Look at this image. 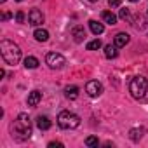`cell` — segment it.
Wrapping results in <instances>:
<instances>
[{
  "instance_id": "7",
  "label": "cell",
  "mask_w": 148,
  "mask_h": 148,
  "mask_svg": "<svg viewBox=\"0 0 148 148\" xmlns=\"http://www.w3.org/2000/svg\"><path fill=\"white\" fill-rule=\"evenodd\" d=\"M28 23H30L32 26H40V25L44 23V14H42L38 9H32V11L28 12Z\"/></svg>"
},
{
  "instance_id": "27",
  "label": "cell",
  "mask_w": 148,
  "mask_h": 148,
  "mask_svg": "<svg viewBox=\"0 0 148 148\" xmlns=\"http://www.w3.org/2000/svg\"><path fill=\"white\" fill-rule=\"evenodd\" d=\"M89 2H98V0H89Z\"/></svg>"
},
{
  "instance_id": "15",
  "label": "cell",
  "mask_w": 148,
  "mask_h": 148,
  "mask_svg": "<svg viewBox=\"0 0 148 148\" xmlns=\"http://www.w3.org/2000/svg\"><path fill=\"white\" fill-rule=\"evenodd\" d=\"M33 37H35V40H37V42H47V40H49V32H47V30L38 28V30H35Z\"/></svg>"
},
{
  "instance_id": "1",
  "label": "cell",
  "mask_w": 148,
  "mask_h": 148,
  "mask_svg": "<svg viewBox=\"0 0 148 148\" xmlns=\"http://www.w3.org/2000/svg\"><path fill=\"white\" fill-rule=\"evenodd\" d=\"M12 131V138H16L18 141H25L32 136V122L28 119L26 113H19L18 119L14 120V124L11 125Z\"/></svg>"
},
{
  "instance_id": "9",
  "label": "cell",
  "mask_w": 148,
  "mask_h": 148,
  "mask_svg": "<svg viewBox=\"0 0 148 148\" xmlns=\"http://www.w3.org/2000/svg\"><path fill=\"white\" fill-rule=\"evenodd\" d=\"M71 35H73V40H75L77 44H80L84 38H86V30H84V26H75L71 30Z\"/></svg>"
},
{
  "instance_id": "22",
  "label": "cell",
  "mask_w": 148,
  "mask_h": 148,
  "mask_svg": "<svg viewBox=\"0 0 148 148\" xmlns=\"http://www.w3.org/2000/svg\"><path fill=\"white\" fill-rule=\"evenodd\" d=\"M119 16H120V19H129V16H131V14H129V11H127V9H120V14H119Z\"/></svg>"
},
{
  "instance_id": "12",
  "label": "cell",
  "mask_w": 148,
  "mask_h": 148,
  "mask_svg": "<svg viewBox=\"0 0 148 148\" xmlns=\"http://www.w3.org/2000/svg\"><path fill=\"white\" fill-rule=\"evenodd\" d=\"M37 127H38L40 131H47V129L51 127V120H49V117H45V115H38V117H37Z\"/></svg>"
},
{
  "instance_id": "17",
  "label": "cell",
  "mask_w": 148,
  "mask_h": 148,
  "mask_svg": "<svg viewBox=\"0 0 148 148\" xmlns=\"http://www.w3.org/2000/svg\"><path fill=\"white\" fill-rule=\"evenodd\" d=\"M25 66L30 68V70H33V68L38 66V59L35 56H28V58H25Z\"/></svg>"
},
{
  "instance_id": "8",
  "label": "cell",
  "mask_w": 148,
  "mask_h": 148,
  "mask_svg": "<svg viewBox=\"0 0 148 148\" xmlns=\"http://www.w3.org/2000/svg\"><path fill=\"white\" fill-rule=\"evenodd\" d=\"M40 101H42V92H40V91H32V92L28 94V99H26L28 106H37Z\"/></svg>"
},
{
  "instance_id": "21",
  "label": "cell",
  "mask_w": 148,
  "mask_h": 148,
  "mask_svg": "<svg viewBox=\"0 0 148 148\" xmlns=\"http://www.w3.org/2000/svg\"><path fill=\"white\" fill-rule=\"evenodd\" d=\"M16 21L18 23H25V12L23 11H18L16 12Z\"/></svg>"
},
{
  "instance_id": "16",
  "label": "cell",
  "mask_w": 148,
  "mask_h": 148,
  "mask_svg": "<svg viewBox=\"0 0 148 148\" xmlns=\"http://www.w3.org/2000/svg\"><path fill=\"white\" fill-rule=\"evenodd\" d=\"M64 96H66L68 99H77V96H79V87H77V86H68V87L64 89Z\"/></svg>"
},
{
  "instance_id": "24",
  "label": "cell",
  "mask_w": 148,
  "mask_h": 148,
  "mask_svg": "<svg viewBox=\"0 0 148 148\" xmlns=\"http://www.w3.org/2000/svg\"><path fill=\"white\" fill-rule=\"evenodd\" d=\"M108 5L110 7H119L120 5V0H108Z\"/></svg>"
},
{
  "instance_id": "13",
  "label": "cell",
  "mask_w": 148,
  "mask_h": 148,
  "mask_svg": "<svg viewBox=\"0 0 148 148\" xmlns=\"http://www.w3.org/2000/svg\"><path fill=\"white\" fill-rule=\"evenodd\" d=\"M117 49H119V47H117L115 44H113V45H112V44L105 45V56H106L108 59H115V58L119 56V51H117Z\"/></svg>"
},
{
  "instance_id": "10",
  "label": "cell",
  "mask_w": 148,
  "mask_h": 148,
  "mask_svg": "<svg viewBox=\"0 0 148 148\" xmlns=\"http://www.w3.org/2000/svg\"><path fill=\"white\" fill-rule=\"evenodd\" d=\"M129 40H131V37L127 33H124V32H120V33L115 35V45L117 47H125L129 44Z\"/></svg>"
},
{
  "instance_id": "5",
  "label": "cell",
  "mask_w": 148,
  "mask_h": 148,
  "mask_svg": "<svg viewBox=\"0 0 148 148\" xmlns=\"http://www.w3.org/2000/svg\"><path fill=\"white\" fill-rule=\"evenodd\" d=\"M45 63L49 64V68L52 70H61L64 64H66V59L59 54V52H49L45 56Z\"/></svg>"
},
{
  "instance_id": "4",
  "label": "cell",
  "mask_w": 148,
  "mask_h": 148,
  "mask_svg": "<svg viewBox=\"0 0 148 148\" xmlns=\"http://www.w3.org/2000/svg\"><path fill=\"white\" fill-rule=\"evenodd\" d=\"M58 125L61 129H75L80 125V117L70 110H63L58 115Z\"/></svg>"
},
{
  "instance_id": "2",
  "label": "cell",
  "mask_w": 148,
  "mask_h": 148,
  "mask_svg": "<svg viewBox=\"0 0 148 148\" xmlns=\"http://www.w3.org/2000/svg\"><path fill=\"white\" fill-rule=\"evenodd\" d=\"M0 52H2L4 61L7 64H11V66L18 64L19 59H21V49H19V45L14 44V42H11V40H2V42H0Z\"/></svg>"
},
{
  "instance_id": "3",
  "label": "cell",
  "mask_w": 148,
  "mask_h": 148,
  "mask_svg": "<svg viewBox=\"0 0 148 148\" xmlns=\"http://www.w3.org/2000/svg\"><path fill=\"white\" fill-rule=\"evenodd\" d=\"M129 92L134 99H143L148 92V79H145L141 75L132 77L129 82Z\"/></svg>"
},
{
  "instance_id": "19",
  "label": "cell",
  "mask_w": 148,
  "mask_h": 148,
  "mask_svg": "<svg viewBox=\"0 0 148 148\" xmlns=\"http://www.w3.org/2000/svg\"><path fill=\"white\" fill-rule=\"evenodd\" d=\"M99 47H101V40L99 38H94V40H91L87 44V51H98Z\"/></svg>"
},
{
  "instance_id": "11",
  "label": "cell",
  "mask_w": 148,
  "mask_h": 148,
  "mask_svg": "<svg viewBox=\"0 0 148 148\" xmlns=\"http://www.w3.org/2000/svg\"><path fill=\"white\" fill-rule=\"evenodd\" d=\"M101 19H103L106 25H110V26L117 25V16H115L112 11H103V12H101Z\"/></svg>"
},
{
  "instance_id": "18",
  "label": "cell",
  "mask_w": 148,
  "mask_h": 148,
  "mask_svg": "<svg viewBox=\"0 0 148 148\" xmlns=\"http://www.w3.org/2000/svg\"><path fill=\"white\" fill-rule=\"evenodd\" d=\"M143 132H145V129H131L129 131V138L132 141H139L143 138Z\"/></svg>"
},
{
  "instance_id": "28",
  "label": "cell",
  "mask_w": 148,
  "mask_h": 148,
  "mask_svg": "<svg viewBox=\"0 0 148 148\" xmlns=\"http://www.w3.org/2000/svg\"><path fill=\"white\" fill-rule=\"evenodd\" d=\"M131 2H138V0H131Z\"/></svg>"
},
{
  "instance_id": "14",
  "label": "cell",
  "mask_w": 148,
  "mask_h": 148,
  "mask_svg": "<svg viewBox=\"0 0 148 148\" xmlns=\"http://www.w3.org/2000/svg\"><path fill=\"white\" fill-rule=\"evenodd\" d=\"M89 28H91V32H92L94 35H101V33L105 32L103 23H98V21H94V19H91V21H89Z\"/></svg>"
},
{
  "instance_id": "26",
  "label": "cell",
  "mask_w": 148,
  "mask_h": 148,
  "mask_svg": "<svg viewBox=\"0 0 148 148\" xmlns=\"http://www.w3.org/2000/svg\"><path fill=\"white\" fill-rule=\"evenodd\" d=\"M4 2H5V0H0V4H4Z\"/></svg>"
},
{
  "instance_id": "23",
  "label": "cell",
  "mask_w": 148,
  "mask_h": 148,
  "mask_svg": "<svg viewBox=\"0 0 148 148\" xmlns=\"http://www.w3.org/2000/svg\"><path fill=\"white\" fill-rule=\"evenodd\" d=\"M49 148H63V143H59V141H51V143H49Z\"/></svg>"
},
{
  "instance_id": "6",
  "label": "cell",
  "mask_w": 148,
  "mask_h": 148,
  "mask_svg": "<svg viewBox=\"0 0 148 148\" xmlns=\"http://www.w3.org/2000/svg\"><path fill=\"white\" fill-rule=\"evenodd\" d=\"M86 92H87L91 98H98V96H101V92H103V86H101V82H98V80H89V82L86 84Z\"/></svg>"
},
{
  "instance_id": "25",
  "label": "cell",
  "mask_w": 148,
  "mask_h": 148,
  "mask_svg": "<svg viewBox=\"0 0 148 148\" xmlns=\"http://www.w3.org/2000/svg\"><path fill=\"white\" fill-rule=\"evenodd\" d=\"M11 18H12L11 12H4V14H2V21H7V19H11Z\"/></svg>"
},
{
  "instance_id": "29",
  "label": "cell",
  "mask_w": 148,
  "mask_h": 148,
  "mask_svg": "<svg viewBox=\"0 0 148 148\" xmlns=\"http://www.w3.org/2000/svg\"><path fill=\"white\" fill-rule=\"evenodd\" d=\"M16 2H21V0H16Z\"/></svg>"
},
{
  "instance_id": "20",
  "label": "cell",
  "mask_w": 148,
  "mask_h": 148,
  "mask_svg": "<svg viewBox=\"0 0 148 148\" xmlns=\"http://www.w3.org/2000/svg\"><path fill=\"white\" fill-rule=\"evenodd\" d=\"M86 145H87V146H91V148H94V146H98V145H99V141H98V138H96V136H89V138L86 139Z\"/></svg>"
}]
</instances>
